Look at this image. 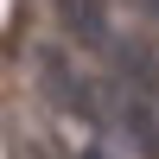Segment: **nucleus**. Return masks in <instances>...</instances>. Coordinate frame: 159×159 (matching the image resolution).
Returning a JSON list of instances; mask_svg holds the SVG:
<instances>
[{"instance_id":"obj_1","label":"nucleus","mask_w":159,"mask_h":159,"mask_svg":"<svg viewBox=\"0 0 159 159\" xmlns=\"http://www.w3.org/2000/svg\"><path fill=\"white\" fill-rule=\"evenodd\" d=\"M38 83L57 96V108L83 115V121H102V102H96V89H89V76L76 70L64 51H38Z\"/></svg>"},{"instance_id":"obj_2","label":"nucleus","mask_w":159,"mask_h":159,"mask_svg":"<svg viewBox=\"0 0 159 159\" xmlns=\"http://www.w3.org/2000/svg\"><path fill=\"white\" fill-rule=\"evenodd\" d=\"M57 13H64V25H70L89 51H115L121 45L115 25H108V0H57Z\"/></svg>"},{"instance_id":"obj_3","label":"nucleus","mask_w":159,"mask_h":159,"mask_svg":"<svg viewBox=\"0 0 159 159\" xmlns=\"http://www.w3.org/2000/svg\"><path fill=\"white\" fill-rule=\"evenodd\" d=\"M115 102H121L115 115H121V134L134 140V153H140V159H159V115H153V102L134 96L127 83H121V96H115Z\"/></svg>"},{"instance_id":"obj_4","label":"nucleus","mask_w":159,"mask_h":159,"mask_svg":"<svg viewBox=\"0 0 159 159\" xmlns=\"http://www.w3.org/2000/svg\"><path fill=\"white\" fill-rule=\"evenodd\" d=\"M83 159H108V153H83Z\"/></svg>"}]
</instances>
